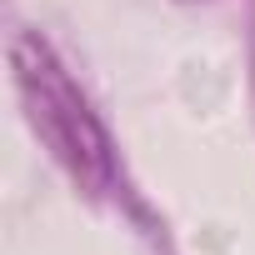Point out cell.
<instances>
[{
	"label": "cell",
	"mask_w": 255,
	"mask_h": 255,
	"mask_svg": "<svg viewBox=\"0 0 255 255\" xmlns=\"http://www.w3.org/2000/svg\"><path fill=\"white\" fill-rule=\"evenodd\" d=\"M10 65H15V85L25 100V115L35 125V135L50 145V155L85 185V190H105L115 180V160H110V140L100 130V120L90 115L85 95L75 90V80L65 75V65L50 55V45L30 30L15 35L10 45Z\"/></svg>",
	"instance_id": "1"
}]
</instances>
